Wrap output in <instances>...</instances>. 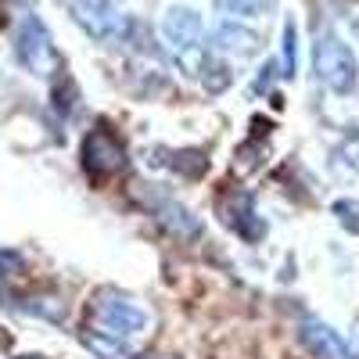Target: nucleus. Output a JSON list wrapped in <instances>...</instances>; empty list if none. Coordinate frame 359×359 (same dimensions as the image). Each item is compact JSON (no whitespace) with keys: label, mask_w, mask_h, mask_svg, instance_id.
I'll use <instances>...</instances> for the list:
<instances>
[{"label":"nucleus","mask_w":359,"mask_h":359,"mask_svg":"<svg viewBox=\"0 0 359 359\" xmlns=\"http://www.w3.org/2000/svg\"><path fill=\"white\" fill-rule=\"evenodd\" d=\"M162 36L169 40L172 54H176V62L180 69H184L187 76H201L205 62H208V50L201 40H205V22L194 8L187 4H172L162 18Z\"/></svg>","instance_id":"obj_1"},{"label":"nucleus","mask_w":359,"mask_h":359,"mask_svg":"<svg viewBox=\"0 0 359 359\" xmlns=\"http://www.w3.org/2000/svg\"><path fill=\"white\" fill-rule=\"evenodd\" d=\"M90 320L97 323V331L115 334V338H137L147 331V309L137 302L133 294L118 287H101L90 298Z\"/></svg>","instance_id":"obj_2"},{"label":"nucleus","mask_w":359,"mask_h":359,"mask_svg":"<svg viewBox=\"0 0 359 359\" xmlns=\"http://www.w3.org/2000/svg\"><path fill=\"white\" fill-rule=\"evenodd\" d=\"M313 72L316 79L331 90V94H352L359 83V62L352 47L334 36V33H320L313 43Z\"/></svg>","instance_id":"obj_3"},{"label":"nucleus","mask_w":359,"mask_h":359,"mask_svg":"<svg viewBox=\"0 0 359 359\" xmlns=\"http://www.w3.org/2000/svg\"><path fill=\"white\" fill-rule=\"evenodd\" d=\"M72 18L86 29V36L104 40V43L130 40V33H133L130 15L115 0H72Z\"/></svg>","instance_id":"obj_4"},{"label":"nucleus","mask_w":359,"mask_h":359,"mask_svg":"<svg viewBox=\"0 0 359 359\" xmlns=\"http://www.w3.org/2000/svg\"><path fill=\"white\" fill-rule=\"evenodd\" d=\"M83 169L90 172V180H97V184L118 176L126 169V144L118 140L108 126L90 130L83 137Z\"/></svg>","instance_id":"obj_5"},{"label":"nucleus","mask_w":359,"mask_h":359,"mask_svg":"<svg viewBox=\"0 0 359 359\" xmlns=\"http://www.w3.org/2000/svg\"><path fill=\"white\" fill-rule=\"evenodd\" d=\"M216 212H219V219H223L237 237H241V241H248V245H259L262 237H266V219L259 216L255 198H252L245 187L223 191L219 201H216Z\"/></svg>","instance_id":"obj_6"},{"label":"nucleus","mask_w":359,"mask_h":359,"mask_svg":"<svg viewBox=\"0 0 359 359\" xmlns=\"http://www.w3.org/2000/svg\"><path fill=\"white\" fill-rule=\"evenodd\" d=\"M15 54H18V62L33 72V76H50L54 65H57V50H54V40L47 33V25L36 18V15H29L18 29V40H15Z\"/></svg>","instance_id":"obj_7"},{"label":"nucleus","mask_w":359,"mask_h":359,"mask_svg":"<svg viewBox=\"0 0 359 359\" xmlns=\"http://www.w3.org/2000/svg\"><path fill=\"white\" fill-rule=\"evenodd\" d=\"M208 50L245 62V57H255L262 50V36L255 33L252 25L237 22V18H219L212 25V33H208Z\"/></svg>","instance_id":"obj_8"},{"label":"nucleus","mask_w":359,"mask_h":359,"mask_svg":"<svg viewBox=\"0 0 359 359\" xmlns=\"http://www.w3.org/2000/svg\"><path fill=\"white\" fill-rule=\"evenodd\" d=\"M298 341H302L316 359H359L345 345V338L334 331L331 323H323L320 316H306L302 323H298Z\"/></svg>","instance_id":"obj_9"},{"label":"nucleus","mask_w":359,"mask_h":359,"mask_svg":"<svg viewBox=\"0 0 359 359\" xmlns=\"http://www.w3.org/2000/svg\"><path fill=\"white\" fill-rule=\"evenodd\" d=\"M155 219L169 237H176V241H198L201 237V223L191 216V208H184L180 201H158Z\"/></svg>","instance_id":"obj_10"},{"label":"nucleus","mask_w":359,"mask_h":359,"mask_svg":"<svg viewBox=\"0 0 359 359\" xmlns=\"http://www.w3.org/2000/svg\"><path fill=\"white\" fill-rule=\"evenodd\" d=\"M79 341L86 345V352H94L97 359H133V348L126 345V338H115V334H104L97 327H86L79 334Z\"/></svg>","instance_id":"obj_11"},{"label":"nucleus","mask_w":359,"mask_h":359,"mask_svg":"<svg viewBox=\"0 0 359 359\" xmlns=\"http://www.w3.org/2000/svg\"><path fill=\"white\" fill-rule=\"evenodd\" d=\"M169 169L184 180H201L208 172V155L201 147H180V151H169Z\"/></svg>","instance_id":"obj_12"},{"label":"nucleus","mask_w":359,"mask_h":359,"mask_svg":"<svg viewBox=\"0 0 359 359\" xmlns=\"http://www.w3.org/2000/svg\"><path fill=\"white\" fill-rule=\"evenodd\" d=\"M201 83H205L208 94H223V90L233 83V72H230V65L223 62L219 54H208V62L201 69Z\"/></svg>","instance_id":"obj_13"},{"label":"nucleus","mask_w":359,"mask_h":359,"mask_svg":"<svg viewBox=\"0 0 359 359\" xmlns=\"http://www.w3.org/2000/svg\"><path fill=\"white\" fill-rule=\"evenodd\" d=\"M298 72V25L294 18L284 22V43H280V76L291 79Z\"/></svg>","instance_id":"obj_14"},{"label":"nucleus","mask_w":359,"mask_h":359,"mask_svg":"<svg viewBox=\"0 0 359 359\" xmlns=\"http://www.w3.org/2000/svg\"><path fill=\"white\" fill-rule=\"evenodd\" d=\"M212 4L226 18H259L269 0H212Z\"/></svg>","instance_id":"obj_15"},{"label":"nucleus","mask_w":359,"mask_h":359,"mask_svg":"<svg viewBox=\"0 0 359 359\" xmlns=\"http://www.w3.org/2000/svg\"><path fill=\"white\" fill-rule=\"evenodd\" d=\"M331 212H334V219H338L348 233L359 237V201H355V198H338V201L331 205Z\"/></svg>","instance_id":"obj_16"},{"label":"nucleus","mask_w":359,"mask_h":359,"mask_svg":"<svg viewBox=\"0 0 359 359\" xmlns=\"http://www.w3.org/2000/svg\"><path fill=\"white\" fill-rule=\"evenodd\" d=\"M18 269V255L15 252H0V280H8Z\"/></svg>","instance_id":"obj_17"},{"label":"nucleus","mask_w":359,"mask_h":359,"mask_svg":"<svg viewBox=\"0 0 359 359\" xmlns=\"http://www.w3.org/2000/svg\"><path fill=\"white\" fill-rule=\"evenodd\" d=\"M133 359H176V355H162V352H147V355H133Z\"/></svg>","instance_id":"obj_18"},{"label":"nucleus","mask_w":359,"mask_h":359,"mask_svg":"<svg viewBox=\"0 0 359 359\" xmlns=\"http://www.w3.org/2000/svg\"><path fill=\"white\" fill-rule=\"evenodd\" d=\"M352 33H355V40H359V18H355V25H352Z\"/></svg>","instance_id":"obj_19"}]
</instances>
